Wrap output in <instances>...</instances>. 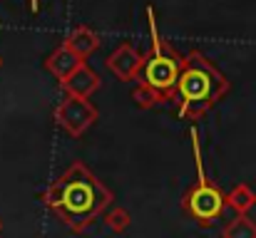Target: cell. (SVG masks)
Instances as JSON below:
<instances>
[{"label": "cell", "instance_id": "cell-1", "mask_svg": "<svg viewBox=\"0 0 256 238\" xmlns=\"http://www.w3.org/2000/svg\"><path fill=\"white\" fill-rule=\"evenodd\" d=\"M42 204L75 234H82L112 204V191L87 169L82 161H72L45 191Z\"/></svg>", "mask_w": 256, "mask_h": 238}, {"label": "cell", "instance_id": "cell-7", "mask_svg": "<svg viewBox=\"0 0 256 238\" xmlns=\"http://www.w3.org/2000/svg\"><path fill=\"white\" fill-rule=\"evenodd\" d=\"M80 65H82V57L75 55L72 50H68L65 45H60L55 52H50V55L45 57V70L58 79V82L68 79Z\"/></svg>", "mask_w": 256, "mask_h": 238}, {"label": "cell", "instance_id": "cell-10", "mask_svg": "<svg viewBox=\"0 0 256 238\" xmlns=\"http://www.w3.org/2000/svg\"><path fill=\"white\" fill-rule=\"evenodd\" d=\"M224 199H226V209H232L234 214H246L249 209L256 206V191L252 186H246V184L234 186Z\"/></svg>", "mask_w": 256, "mask_h": 238}, {"label": "cell", "instance_id": "cell-14", "mask_svg": "<svg viewBox=\"0 0 256 238\" xmlns=\"http://www.w3.org/2000/svg\"><path fill=\"white\" fill-rule=\"evenodd\" d=\"M38 7H40V0H30V10L38 12Z\"/></svg>", "mask_w": 256, "mask_h": 238}, {"label": "cell", "instance_id": "cell-6", "mask_svg": "<svg viewBox=\"0 0 256 238\" xmlns=\"http://www.w3.org/2000/svg\"><path fill=\"white\" fill-rule=\"evenodd\" d=\"M142 62H144V55L130 45V42H122L110 57H107V70L120 79V82H134L140 77V70H142Z\"/></svg>", "mask_w": 256, "mask_h": 238}, {"label": "cell", "instance_id": "cell-13", "mask_svg": "<svg viewBox=\"0 0 256 238\" xmlns=\"http://www.w3.org/2000/svg\"><path fill=\"white\" fill-rule=\"evenodd\" d=\"M102 219H104L107 229H110V231H114V234H124V231L130 229V221H132L127 209H122V206H112V204L104 209Z\"/></svg>", "mask_w": 256, "mask_h": 238}, {"label": "cell", "instance_id": "cell-3", "mask_svg": "<svg viewBox=\"0 0 256 238\" xmlns=\"http://www.w3.org/2000/svg\"><path fill=\"white\" fill-rule=\"evenodd\" d=\"M192 144H194V161H196V184H192L189 191L182 196V209L196 226L209 229L222 219L226 209V199H224L226 194H222V189L206 179L204 164H202V149H199L194 129H192Z\"/></svg>", "mask_w": 256, "mask_h": 238}, {"label": "cell", "instance_id": "cell-5", "mask_svg": "<svg viewBox=\"0 0 256 238\" xmlns=\"http://www.w3.org/2000/svg\"><path fill=\"white\" fill-rule=\"evenodd\" d=\"M52 119L60 129H65L70 137H82L87 129L100 119V112L97 107L90 102V97H75V94H68V99H62L55 112H52Z\"/></svg>", "mask_w": 256, "mask_h": 238}, {"label": "cell", "instance_id": "cell-12", "mask_svg": "<svg viewBox=\"0 0 256 238\" xmlns=\"http://www.w3.org/2000/svg\"><path fill=\"white\" fill-rule=\"evenodd\" d=\"M222 236L224 238H256V224L246 214H236V219H232L222 229Z\"/></svg>", "mask_w": 256, "mask_h": 238}, {"label": "cell", "instance_id": "cell-2", "mask_svg": "<svg viewBox=\"0 0 256 238\" xmlns=\"http://www.w3.org/2000/svg\"><path fill=\"white\" fill-rule=\"evenodd\" d=\"M229 92V79L219 72L214 62H209L199 50H192L184 57V67L176 82L174 99L179 117L196 122L204 117L224 94Z\"/></svg>", "mask_w": 256, "mask_h": 238}, {"label": "cell", "instance_id": "cell-16", "mask_svg": "<svg viewBox=\"0 0 256 238\" xmlns=\"http://www.w3.org/2000/svg\"><path fill=\"white\" fill-rule=\"evenodd\" d=\"M0 231H2V221H0Z\"/></svg>", "mask_w": 256, "mask_h": 238}, {"label": "cell", "instance_id": "cell-11", "mask_svg": "<svg viewBox=\"0 0 256 238\" xmlns=\"http://www.w3.org/2000/svg\"><path fill=\"white\" fill-rule=\"evenodd\" d=\"M132 102H134V107H140V109H152V107H157V104H164L167 97H164L160 89L150 87L147 82H140V84L132 89Z\"/></svg>", "mask_w": 256, "mask_h": 238}, {"label": "cell", "instance_id": "cell-8", "mask_svg": "<svg viewBox=\"0 0 256 238\" xmlns=\"http://www.w3.org/2000/svg\"><path fill=\"white\" fill-rule=\"evenodd\" d=\"M60 84H62V89H65L68 94H75V97H90V94H94V92L102 87V79H100V75H97L94 70H90L85 62H82L70 77L62 79Z\"/></svg>", "mask_w": 256, "mask_h": 238}, {"label": "cell", "instance_id": "cell-15", "mask_svg": "<svg viewBox=\"0 0 256 238\" xmlns=\"http://www.w3.org/2000/svg\"><path fill=\"white\" fill-rule=\"evenodd\" d=\"M0 67H2V55H0Z\"/></svg>", "mask_w": 256, "mask_h": 238}, {"label": "cell", "instance_id": "cell-4", "mask_svg": "<svg viewBox=\"0 0 256 238\" xmlns=\"http://www.w3.org/2000/svg\"><path fill=\"white\" fill-rule=\"evenodd\" d=\"M147 15H150V30H152V47H150V55H144L140 77L150 87L160 89L167 97V102H172L174 92H176L179 75H182V67H184V57L160 37V30H157V22H154V12L150 10Z\"/></svg>", "mask_w": 256, "mask_h": 238}, {"label": "cell", "instance_id": "cell-9", "mask_svg": "<svg viewBox=\"0 0 256 238\" xmlns=\"http://www.w3.org/2000/svg\"><path fill=\"white\" fill-rule=\"evenodd\" d=\"M62 45L85 60V57H90V55L100 47V37H97L87 25H80V27H75V30L65 37V42H62Z\"/></svg>", "mask_w": 256, "mask_h": 238}]
</instances>
